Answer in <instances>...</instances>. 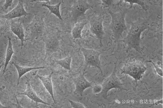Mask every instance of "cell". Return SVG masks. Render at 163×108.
Here are the masks:
<instances>
[{
  "instance_id": "cell-1",
  "label": "cell",
  "mask_w": 163,
  "mask_h": 108,
  "mask_svg": "<svg viewBox=\"0 0 163 108\" xmlns=\"http://www.w3.org/2000/svg\"><path fill=\"white\" fill-rule=\"evenodd\" d=\"M112 20L109 28L114 35L116 37L121 36L127 29L124 19V14L122 12L114 13L109 11Z\"/></svg>"
},
{
  "instance_id": "cell-2",
  "label": "cell",
  "mask_w": 163,
  "mask_h": 108,
  "mask_svg": "<svg viewBox=\"0 0 163 108\" xmlns=\"http://www.w3.org/2000/svg\"><path fill=\"white\" fill-rule=\"evenodd\" d=\"M92 9V6L87 0L75 1L71 8V15L75 23H76L78 18L84 15L86 11Z\"/></svg>"
},
{
  "instance_id": "cell-3",
  "label": "cell",
  "mask_w": 163,
  "mask_h": 108,
  "mask_svg": "<svg viewBox=\"0 0 163 108\" xmlns=\"http://www.w3.org/2000/svg\"><path fill=\"white\" fill-rule=\"evenodd\" d=\"M102 17L94 16L90 18V31L97 38L101 39L104 35Z\"/></svg>"
},
{
  "instance_id": "cell-4",
  "label": "cell",
  "mask_w": 163,
  "mask_h": 108,
  "mask_svg": "<svg viewBox=\"0 0 163 108\" xmlns=\"http://www.w3.org/2000/svg\"><path fill=\"white\" fill-rule=\"evenodd\" d=\"M82 52L85 58V63L87 65L93 67L99 68L100 60L99 54L96 50L91 49L82 48Z\"/></svg>"
},
{
  "instance_id": "cell-5",
  "label": "cell",
  "mask_w": 163,
  "mask_h": 108,
  "mask_svg": "<svg viewBox=\"0 0 163 108\" xmlns=\"http://www.w3.org/2000/svg\"><path fill=\"white\" fill-rule=\"evenodd\" d=\"M73 80L75 86L74 93L79 95H82L86 89L92 87L94 83L88 81L82 74L74 78Z\"/></svg>"
},
{
  "instance_id": "cell-6",
  "label": "cell",
  "mask_w": 163,
  "mask_h": 108,
  "mask_svg": "<svg viewBox=\"0 0 163 108\" xmlns=\"http://www.w3.org/2000/svg\"><path fill=\"white\" fill-rule=\"evenodd\" d=\"M146 28L145 23L141 21L133 23L128 32V38L130 40H138L142 32Z\"/></svg>"
},
{
  "instance_id": "cell-7",
  "label": "cell",
  "mask_w": 163,
  "mask_h": 108,
  "mask_svg": "<svg viewBox=\"0 0 163 108\" xmlns=\"http://www.w3.org/2000/svg\"><path fill=\"white\" fill-rule=\"evenodd\" d=\"M29 14L25 11L23 1L20 0L16 6L6 14L1 16V17L9 20L20 17Z\"/></svg>"
},
{
  "instance_id": "cell-8",
  "label": "cell",
  "mask_w": 163,
  "mask_h": 108,
  "mask_svg": "<svg viewBox=\"0 0 163 108\" xmlns=\"http://www.w3.org/2000/svg\"><path fill=\"white\" fill-rule=\"evenodd\" d=\"M27 87L26 90L23 92L18 93L19 94L26 96L33 101L36 102L42 103L46 105H50L49 104L44 102L37 96L32 88L29 80L26 82Z\"/></svg>"
},
{
  "instance_id": "cell-9",
  "label": "cell",
  "mask_w": 163,
  "mask_h": 108,
  "mask_svg": "<svg viewBox=\"0 0 163 108\" xmlns=\"http://www.w3.org/2000/svg\"><path fill=\"white\" fill-rule=\"evenodd\" d=\"M11 28L12 32L21 40L22 45H23V42L24 41V33L22 23L12 21L11 24Z\"/></svg>"
},
{
  "instance_id": "cell-10",
  "label": "cell",
  "mask_w": 163,
  "mask_h": 108,
  "mask_svg": "<svg viewBox=\"0 0 163 108\" xmlns=\"http://www.w3.org/2000/svg\"><path fill=\"white\" fill-rule=\"evenodd\" d=\"M53 72H51L49 75L45 76H41L37 75L38 77L42 81L43 85L45 88L49 93L54 102L56 101L54 99L52 83L51 80V77Z\"/></svg>"
},
{
  "instance_id": "cell-11",
  "label": "cell",
  "mask_w": 163,
  "mask_h": 108,
  "mask_svg": "<svg viewBox=\"0 0 163 108\" xmlns=\"http://www.w3.org/2000/svg\"><path fill=\"white\" fill-rule=\"evenodd\" d=\"M86 24L85 22H77L75 23L72 31L74 38H82V32Z\"/></svg>"
},
{
  "instance_id": "cell-12",
  "label": "cell",
  "mask_w": 163,
  "mask_h": 108,
  "mask_svg": "<svg viewBox=\"0 0 163 108\" xmlns=\"http://www.w3.org/2000/svg\"><path fill=\"white\" fill-rule=\"evenodd\" d=\"M18 73V79L17 85H18L19 80L21 77L25 74L31 70L36 69H44V66L37 67H26L20 66L16 63L14 64Z\"/></svg>"
},
{
  "instance_id": "cell-13",
  "label": "cell",
  "mask_w": 163,
  "mask_h": 108,
  "mask_svg": "<svg viewBox=\"0 0 163 108\" xmlns=\"http://www.w3.org/2000/svg\"><path fill=\"white\" fill-rule=\"evenodd\" d=\"M11 40V38H9L8 44L6 50L5 62L4 68L3 70V75L5 72L7 66L11 59L12 55L14 53Z\"/></svg>"
},
{
  "instance_id": "cell-14",
  "label": "cell",
  "mask_w": 163,
  "mask_h": 108,
  "mask_svg": "<svg viewBox=\"0 0 163 108\" xmlns=\"http://www.w3.org/2000/svg\"><path fill=\"white\" fill-rule=\"evenodd\" d=\"M61 4V2H60L55 5H47L46 3L42 4V5L46 7L49 10L51 13L55 15L60 19L62 20V18L59 9L60 6Z\"/></svg>"
},
{
  "instance_id": "cell-15",
  "label": "cell",
  "mask_w": 163,
  "mask_h": 108,
  "mask_svg": "<svg viewBox=\"0 0 163 108\" xmlns=\"http://www.w3.org/2000/svg\"><path fill=\"white\" fill-rule=\"evenodd\" d=\"M71 61V56H68L63 59L56 60V63L64 69L70 70Z\"/></svg>"
},
{
  "instance_id": "cell-16",
  "label": "cell",
  "mask_w": 163,
  "mask_h": 108,
  "mask_svg": "<svg viewBox=\"0 0 163 108\" xmlns=\"http://www.w3.org/2000/svg\"><path fill=\"white\" fill-rule=\"evenodd\" d=\"M69 101L70 103L71 107L74 108H84L86 107L82 103L74 102L69 99Z\"/></svg>"
},
{
  "instance_id": "cell-17",
  "label": "cell",
  "mask_w": 163,
  "mask_h": 108,
  "mask_svg": "<svg viewBox=\"0 0 163 108\" xmlns=\"http://www.w3.org/2000/svg\"><path fill=\"white\" fill-rule=\"evenodd\" d=\"M92 87L93 92L94 93L99 92L102 89V87L97 83H94Z\"/></svg>"
},
{
  "instance_id": "cell-18",
  "label": "cell",
  "mask_w": 163,
  "mask_h": 108,
  "mask_svg": "<svg viewBox=\"0 0 163 108\" xmlns=\"http://www.w3.org/2000/svg\"><path fill=\"white\" fill-rule=\"evenodd\" d=\"M13 1V0H6L4 5V8L5 10L7 9L11 5Z\"/></svg>"
}]
</instances>
